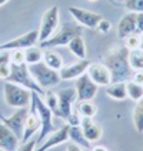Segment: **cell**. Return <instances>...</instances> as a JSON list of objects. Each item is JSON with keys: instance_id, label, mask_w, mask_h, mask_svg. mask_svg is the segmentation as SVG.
<instances>
[{"instance_id": "1", "label": "cell", "mask_w": 143, "mask_h": 151, "mask_svg": "<svg viewBox=\"0 0 143 151\" xmlns=\"http://www.w3.org/2000/svg\"><path fill=\"white\" fill-rule=\"evenodd\" d=\"M129 50L126 47H113L112 50L107 53L106 59H105V64L107 66L112 74V83H118V81H127L132 78V67L129 64Z\"/></svg>"}, {"instance_id": "2", "label": "cell", "mask_w": 143, "mask_h": 151, "mask_svg": "<svg viewBox=\"0 0 143 151\" xmlns=\"http://www.w3.org/2000/svg\"><path fill=\"white\" fill-rule=\"evenodd\" d=\"M30 111H34L40 121H42V127H40V133L37 137V144L43 141L47 135L54 131V124H53V113L50 109L46 106V103L42 100L40 94L36 91H32V101H30Z\"/></svg>"}, {"instance_id": "3", "label": "cell", "mask_w": 143, "mask_h": 151, "mask_svg": "<svg viewBox=\"0 0 143 151\" xmlns=\"http://www.w3.org/2000/svg\"><path fill=\"white\" fill-rule=\"evenodd\" d=\"M3 96H4V103L9 107L15 109L29 107L32 101V90L10 81H6L3 84Z\"/></svg>"}, {"instance_id": "4", "label": "cell", "mask_w": 143, "mask_h": 151, "mask_svg": "<svg viewBox=\"0 0 143 151\" xmlns=\"http://www.w3.org/2000/svg\"><path fill=\"white\" fill-rule=\"evenodd\" d=\"M6 81L23 86V87L32 90V91L39 93L40 96H44V90L33 80V77L29 71V66L26 63H22V64L10 63V74L7 76Z\"/></svg>"}, {"instance_id": "5", "label": "cell", "mask_w": 143, "mask_h": 151, "mask_svg": "<svg viewBox=\"0 0 143 151\" xmlns=\"http://www.w3.org/2000/svg\"><path fill=\"white\" fill-rule=\"evenodd\" d=\"M29 66V64H27ZM29 71L33 77V80L36 83L44 88H49V87H54L60 83V76L59 71L50 68L44 61H39V63H34L29 66Z\"/></svg>"}, {"instance_id": "6", "label": "cell", "mask_w": 143, "mask_h": 151, "mask_svg": "<svg viewBox=\"0 0 143 151\" xmlns=\"http://www.w3.org/2000/svg\"><path fill=\"white\" fill-rule=\"evenodd\" d=\"M76 36H82V27L76 23H65L56 33H53L44 42L40 43V49L57 47V46H68L70 40Z\"/></svg>"}, {"instance_id": "7", "label": "cell", "mask_w": 143, "mask_h": 151, "mask_svg": "<svg viewBox=\"0 0 143 151\" xmlns=\"http://www.w3.org/2000/svg\"><path fill=\"white\" fill-rule=\"evenodd\" d=\"M59 26V7L52 6L49 7L42 16L40 20V27H39V42L42 43L47 40L52 34L56 32Z\"/></svg>"}, {"instance_id": "8", "label": "cell", "mask_w": 143, "mask_h": 151, "mask_svg": "<svg viewBox=\"0 0 143 151\" xmlns=\"http://www.w3.org/2000/svg\"><path fill=\"white\" fill-rule=\"evenodd\" d=\"M27 116H29V107H20V109H17L16 111H15L12 116H9V117H4V116L0 114V121H1L4 126H7L9 128L22 140Z\"/></svg>"}, {"instance_id": "9", "label": "cell", "mask_w": 143, "mask_h": 151, "mask_svg": "<svg viewBox=\"0 0 143 151\" xmlns=\"http://www.w3.org/2000/svg\"><path fill=\"white\" fill-rule=\"evenodd\" d=\"M39 42V30H30L27 33L15 37L0 46V50H25L27 47H32Z\"/></svg>"}, {"instance_id": "10", "label": "cell", "mask_w": 143, "mask_h": 151, "mask_svg": "<svg viewBox=\"0 0 143 151\" xmlns=\"http://www.w3.org/2000/svg\"><path fill=\"white\" fill-rule=\"evenodd\" d=\"M76 93H77V101L93 100L94 96L97 94L99 86L92 81V78L87 76V73L82 74L76 78Z\"/></svg>"}, {"instance_id": "11", "label": "cell", "mask_w": 143, "mask_h": 151, "mask_svg": "<svg viewBox=\"0 0 143 151\" xmlns=\"http://www.w3.org/2000/svg\"><path fill=\"white\" fill-rule=\"evenodd\" d=\"M69 13L73 16L76 22L79 24L84 26V27H89V29H96L99 22L102 20V16L99 13H94L92 10H87V9H82V7H69Z\"/></svg>"}, {"instance_id": "12", "label": "cell", "mask_w": 143, "mask_h": 151, "mask_svg": "<svg viewBox=\"0 0 143 151\" xmlns=\"http://www.w3.org/2000/svg\"><path fill=\"white\" fill-rule=\"evenodd\" d=\"M87 76L92 78V81L94 84L100 86H109L112 83V74L110 70L105 63H90V66L87 67Z\"/></svg>"}, {"instance_id": "13", "label": "cell", "mask_w": 143, "mask_h": 151, "mask_svg": "<svg viewBox=\"0 0 143 151\" xmlns=\"http://www.w3.org/2000/svg\"><path fill=\"white\" fill-rule=\"evenodd\" d=\"M69 140V124H66L65 127H60L59 130H54L53 133L47 135L43 141V144H37L34 151H47L53 148V147H57L60 144H63L65 141Z\"/></svg>"}, {"instance_id": "14", "label": "cell", "mask_w": 143, "mask_h": 151, "mask_svg": "<svg viewBox=\"0 0 143 151\" xmlns=\"http://www.w3.org/2000/svg\"><path fill=\"white\" fill-rule=\"evenodd\" d=\"M57 94V100H59V117L60 118H68L72 114V106L73 103L77 101V93L76 88H65L60 90Z\"/></svg>"}, {"instance_id": "15", "label": "cell", "mask_w": 143, "mask_h": 151, "mask_svg": "<svg viewBox=\"0 0 143 151\" xmlns=\"http://www.w3.org/2000/svg\"><path fill=\"white\" fill-rule=\"evenodd\" d=\"M90 66V61L87 59H82L79 61H75L72 64H68V66H63V67L59 70V76L60 80H76L77 77H80L82 74L86 73L87 67Z\"/></svg>"}, {"instance_id": "16", "label": "cell", "mask_w": 143, "mask_h": 151, "mask_svg": "<svg viewBox=\"0 0 143 151\" xmlns=\"http://www.w3.org/2000/svg\"><path fill=\"white\" fill-rule=\"evenodd\" d=\"M19 144L20 138L0 121V148L4 151H17Z\"/></svg>"}, {"instance_id": "17", "label": "cell", "mask_w": 143, "mask_h": 151, "mask_svg": "<svg viewBox=\"0 0 143 151\" xmlns=\"http://www.w3.org/2000/svg\"><path fill=\"white\" fill-rule=\"evenodd\" d=\"M40 127H42V121H40L39 116H37L34 111H30V110H29V116H27V118H26L25 131H23V135H22L20 143L29 141V140H30V138L40 130Z\"/></svg>"}, {"instance_id": "18", "label": "cell", "mask_w": 143, "mask_h": 151, "mask_svg": "<svg viewBox=\"0 0 143 151\" xmlns=\"http://www.w3.org/2000/svg\"><path fill=\"white\" fill-rule=\"evenodd\" d=\"M80 127H82V131H83V135L86 137L87 141H97L102 137V128L99 124H96L92 120V117H82V123H80Z\"/></svg>"}, {"instance_id": "19", "label": "cell", "mask_w": 143, "mask_h": 151, "mask_svg": "<svg viewBox=\"0 0 143 151\" xmlns=\"http://www.w3.org/2000/svg\"><path fill=\"white\" fill-rule=\"evenodd\" d=\"M136 32V13L129 12L120 19L118 24V36L120 39H126L129 34Z\"/></svg>"}, {"instance_id": "20", "label": "cell", "mask_w": 143, "mask_h": 151, "mask_svg": "<svg viewBox=\"0 0 143 151\" xmlns=\"http://www.w3.org/2000/svg\"><path fill=\"white\" fill-rule=\"evenodd\" d=\"M106 94L110 99L115 100H126L127 99V90H126V81H118V83H110L106 86Z\"/></svg>"}, {"instance_id": "21", "label": "cell", "mask_w": 143, "mask_h": 151, "mask_svg": "<svg viewBox=\"0 0 143 151\" xmlns=\"http://www.w3.org/2000/svg\"><path fill=\"white\" fill-rule=\"evenodd\" d=\"M42 60L49 66V67L53 68V70H56V71H59L60 68L65 66V60H63V57L54 50L43 51V59Z\"/></svg>"}, {"instance_id": "22", "label": "cell", "mask_w": 143, "mask_h": 151, "mask_svg": "<svg viewBox=\"0 0 143 151\" xmlns=\"http://www.w3.org/2000/svg\"><path fill=\"white\" fill-rule=\"evenodd\" d=\"M68 47H69V50H70V53H72L73 56H76L79 60L86 59L87 50H86V44H84V40L82 36L73 37V39L70 40V43L68 44Z\"/></svg>"}, {"instance_id": "23", "label": "cell", "mask_w": 143, "mask_h": 151, "mask_svg": "<svg viewBox=\"0 0 143 151\" xmlns=\"http://www.w3.org/2000/svg\"><path fill=\"white\" fill-rule=\"evenodd\" d=\"M69 140H72L73 143H76L80 147L90 148V141L86 140L80 126H69Z\"/></svg>"}, {"instance_id": "24", "label": "cell", "mask_w": 143, "mask_h": 151, "mask_svg": "<svg viewBox=\"0 0 143 151\" xmlns=\"http://www.w3.org/2000/svg\"><path fill=\"white\" fill-rule=\"evenodd\" d=\"M97 111V107L93 104L92 100H84L77 101L76 103V113L80 117H93Z\"/></svg>"}, {"instance_id": "25", "label": "cell", "mask_w": 143, "mask_h": 151, "mask_svg": "<svg viewBox=\"0 0 143 151\" xmlns=\"http://www.w3.org/2000/svg\"><path fill=\"white\" fill-rule=\"evenodd\" d=\"M127 60H129V64H130L132 70H135V71L143 70V50L142 49L129 50Z\"/></svg>"}, {"instance_id": "26", "label": "cell", "mask_w": 143, "mask_h": 151, "mask_svg": "<svg viewBox=\"0 0 143 151\" xmlns=\"http://www.w3.org/2000/svg\"><path fill=\"white\" fill-rule=\"evenodd\" d=\"M43 59V51L40 47H36V46H32V47H27L25 49V63L26 64H34V63H39L42 61Z\"/></svg>"}, {"instance_id": "27", "label": "cell", "mask_w": 143, "mask_h": 151, "mask_svg": "<svg viewBox=\"0 0 143 151\" xmlns=\"http://www.w3.org/2000/svg\"><path fill=\"white\" fill-rule=\"evenodd\" d=\"M133 126L137 133H143V99L136 101V106L133 109Z\"/></svg>"}, {"instance_id": "28", "label": "cell", "mask_w": 143, "mask_h": 151, "mask_svg": "<svg viewBox=\"0 0 143 151\" xmlns=\"http://www.w3.org/2000/svg\"><path fill=\"white\" fill-rule=\"evenodd\" d=\"M126 90H127V97L132 99L133 101H139L140 99H143V86L142 84L135 83L133 80H127Z\"/></svg>"}, {"instance_id": "29", "label": "cell", "mask_w": 143, "mask_h": 151, "mask_svg": "<svg viewBox=\"0 0 143 151\" xmlns=\"http://www.w3.org/2000/svg\"><path fill=\"white\" fill-rule=\"evenodd\" d=\"M44 96H46V100H44L46 106L50 109L53 116L59 117V100H57V94L56 93H52V91H46Z\"/></svg>"}, {"instance_id": "30", "label": "cell", "mask_w": 143, "mask_h": 151, "mask_svg": "<svg viewBox=\"0 0 143 151\" xmlns=\"http://www.w3.org/2000/svg\"><path fill=\"white\" fill-rule=\"evenodd\" d=\"M140 46V34L135 33L129 34L126 39H125V47L127 50H133V49H139Z\"/></svg>"}, {"instance_id": "31", "label": "cell", "mask_w": 143, "mask_h": 151, "mask_svg": "<svg viewBox=\"0 0 143 151\" xmlns=\"http://www.w3.org/2000/svg\"><path fill=\"white\" fill-rule=\"evenodd\" d=\"M126 7L129 12L143 13V0H126Z\"/></svg>"}, {"instance_id": "32", "label": "cell", "mask_w": 143, "mask_h": 151, "mask_svg": "<svg viewBox=\"0 0 143 151\" xmlns=\"http://www.w3.org/2000/svg\"><path fill=\"white\" fill-rule=\"evenodd\" d=\"M10 63H16V64L25 63V50H12V53H10Z\"/></svg>"}, {"instance_id": "33", "label": "cell", "mask_w": 143, "mask_h": 151, "mask_svg": "<svg viewBox=\"0 0 143 151\" xmlns=\"http://www.w3.org/2000/svg\"><path fill=\"white\" fill-rule=\"evenodd\" d=\"M36 145H37V140H32V138H30V140H29V141H26V143L19 144L17 151H34Z\"/></svg>"}, {"instance_id": "34", "label": "cell", "mask_w": 143, "mask_h": 151, "mask_svg": "<svg viewBox=\"0 0 143 151\" xmlns=\"http://www.w3.org/2000/svg\"><path fill=\"white\" fill-rule=\"evenodd\" d=\"M66 120H68L69 126H80V123H82V117L77 113H72Z\"/></svg>"}, {"instance_id": "35", "label": "cell", "mask_w": 143, "mask_h": 151, "mask_svg": "<svg viewBox=\"0 0 143 151\" xmlns=\"http://www.w3.org/2000/svg\"><path fill=\"white\" fill-rule=\"evenodd\" d=\"M96 29H99L102 33H107L110 29H112V24H110L109 20H105V19H102L100 22H99V24H97V27Z\"/></svg>"}, {"instance_id": "36", "label": "cell", "mask_w": 143, "mask_h": 151, "mask_svg": "<svg viewBox=\"0 0 143 151\" xmlns=\"http://www.w3.org/2000/svg\"><path fill=\"white\" fill-rule=\"evenodd\" d=\"M136 32L143 33V13H136Z\"/></svg>"}, {"instance_id": "37", "label": "cell", "mask_w": 143, "mask_h": 151, "mask_svg": "<svg viewBox=\"0 0 143 151\" xmlns=\"http://www.w3.org/2000/svg\"><path fill=\"white\" fill-rule=\"evenodd\" d=\"M10 74V63L9 64H0V78H7V76Z\"/></svg>"}, {"instance_id": "38", "label": "cell", "mask_w": 143, "mask_h": 151, "mask_svg": "<svg viewBox=\"0 0 143 151\" xmlns=\"http://www.w3.org/2000/svg\"><path fill=\"white\" fill-rule=\"evenodd\" d=\"M10 63V51L0 50V64H9Z\"/></svg>"}, {"instance_id": "39", "label": "cell", "mask_w": 143, "mask_h": 151, "mask_svg": "<svg viewBox=\"0 0 143 151\" xmlns=\"http://www.w3.org/2000/svg\"><path fill=\"white\" fill-rule=\"evenodd\" d=\"M130 80H133L135 83L142 84L143 86V70H139V71L133 73V76H132V78H130Z\"/></svg>"}, {"instance_id": "40", "label": "cell", "mask_w": 143, "mask_h": 151, "mask_svg": "<svg viewBox=\"0 0 143 151\" xmlns=\"http://www.w3.org/2000/svg\"><path fill=\"white\" fill-rule=\"evenodd\" d=\"M66 151H82L80 145H77L76 143H70L66 145Z\"/></svg>"}, {"instance_id": "41", "label": "cell", "mask_w": 143, "mask_h": 151, "mask_svg": "<svg viewBox=\"0 0 143 151\" xmlns=\"http://www.w3.org/2000/svg\"><path fill=\"white\" fill-rule=\"evenodd\" d=\"M92 151H109V148L105 147V145H94L92 148Z\"/></svg>"}, {"instance_id": "42", "label": "cell", "mask_w": 143, "mask_h": 151, "mask_svg": "<svg viewBox=\"0 0 143 151\" xmlns=\"http://www.w3.org/2000/svg\"><path fill=\"white\" fill-rule=\"evenodd\" d=\"M139 49L143 50V33H140V46H139Z\"/></svg>"}, {"instance_id": "43", "label": "cell", "mask_w": 143, "mask_h": 151, "mask_svg": "<svg viewBox=\"0 0 143 151\" xmlns=\"http://www.w3.org/2000/svg\"><path fill=\"white\" fill-rule=\"evenodd\" d=\"M9 0H0V6H3V4H4V3H7Z\"/></svg>"}, {"instance_id": "44", "label": "cell", "mask_w": 143, "mask_h": 151, "mask_svg": "<svg viewBox=\"0 0 143 151\" xmlns=\"http://www.w3.org/2000/svg\"><path fill=\"white\" fill-rule=\"evenodd\" d=\"M89 1H97V0H89Z\"/></svg>"}, {"instance_id": "45", "label": "cell", "mask_w": 143, "mask_h": 151, "mask_svg": "<svg viewBox=\"0 0 143 151\" xmlns=\"http://www.w3.org/2000/svg\"><path fill=\"white\" fill-rule=\"evenodd\" d=\"M0 151H4V150H1V148H0Z\"/></svg>"}]
</instances>
